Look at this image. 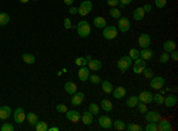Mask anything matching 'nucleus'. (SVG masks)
<instances>
[{"label": "nucleus", "mask_w": 178, "mask_h": 131, "mask_svg": "<svg viewBox=\"0 0 178 131\" xmlns=\"http://www.w3.org/2000/svg\"><path fill=\"white\" fill-rule=\"evenodd\" d=\"M12 115L11 107L7 105L0 106V119H7L10 118V116Z\"/></svg>", "instance_id": "nucleus-17"}, {"label": "nucleus", "mask_w": 178, "mask_h": 131, "mask_svg": "<svg viewBox=\"0 0 178 131\" xmlns=\"http://www.w3.org/2000/svg\"><path fill=\"white\" fill-rule=\"evenodd\" d=\"M48 131H58V128L54 126V128H48Z\"/></svg>", "instance_id": "nucleus-56"}, {"label": "nucleus", "mask_w": 178, "mask_h": 131, "mask_svg": "<svg viewBox=\"0 0 178 131\" xmlns=\"http://www.w3.org/2000/svg\"><path fill=\"white\" fill-rule=\"evenodd\" d=\"M154 4L158 8H163L166 5V0H154Z\"/></svg>", "instance_id": "nucleus-47"}, {"label": "nucleus", "mask_w": 178, "mask_h": 131, "mask_svg": "<svg viewBox=\"0 0 178 131\" xmlns=\"http://www.w3.org/2000/svg\"><path fill=\"white\" fill-rule=\"evenodd\" d=\"M157 126H158V130L160 131H171L172 130V125L169 120L166 119H160L159 122H157Z\"/></svg>", "instance_id": "nucleus-16"}, {"label": "nucleus", "mask_w": 178, "mask_h": 131, "mask_svg": "<svg viewBox=\"0 0 178 131\" xmlns=\"http://www.w3.org/2000/svg\"><path fill=\"white\" fill-rule=\"evenodd\" d=\"M35 128L37 131H48V124L45 122H37L35 124Z\"/></svg>", "instance_id": "nucleus-35"}, {"label": "nucleus", "mask_w": 178, "mask_h": 131, "mask_svg": "<svg viewBox=\"0 0 178 131\" xmlns=\"http://www.w3.org/2000/svg\"><path fill=\"white\" fill-rule=\"evenodd\" d=\"M77 10H78L77 13H78L80 15L84 17V15L89 14L90 11L93 10V2H91L90 0H84V1L81 2V5H80V7H78Z\"/></svg>", "instance_id": "nucleus-3"}, {"label": "nucleus", "mask_w": 178, "mask_h": 131, "mask_svg": "<svg viewBox=\"0 0 178 131\" xmlns=\"http://www.w3.org/2000/svg\"><path fill=\"white\" fill-rule=\"evenodd\" d=\"M135 107H138L139 113H145L147 111V105L145 104V103H141V102H139V103H138V105L135 106Z\"/></svg>", "instance_id": "nucleus-41"}, {"label": "nucleus", "mask_w": 178, "mask_h": 131, "mask_svg": "<svg viewBox=\"0 0 178 131\" xmlns=\"http://www.w3.org/2000/svg\"><path fill=\"white\" fill-rule=\"evenodd\" d=\"M20 2H23V4H26V2H29L30 0H19Z\"/></svg>", "instance_id": "nucleus-58"}, {"label": "nucleus", "mask_w": 178, "mask_h": 131, "mask_svg": "<svg viewBox=\"0 0 178 131\" xmlns=\"http://www.w3.org/2000/svg\"><path fill=\"white\" fill-rule=\"evenodd\" d=\"M153 100L156 102V104H158V105H162L163 103H164V97H163V94H157L153 96Z\"/></svg>", "instance_id": "nucleus-38"}, {"label": "nucleus", "mask_w": 178, "mask_h": 131, "mask_svg": "<svg viewBox=\"0 0 178 131\" xmlns=\"http://www.w3.org/2000/svg\"><path fill=\"white\" fill-rule=\"evenodd\" d=\"M118 69L120 70L121 72H126L131 66H132V59L129 58V56L121 57L120 59L118 60Z\"/></svg>", "instance_id": "nucleus-2"}, {"label": "nucleus", "mask_w": 178, "mask_h": 131, "mask_svg": "<svg viewBox=\"0 0 178 131\" xmlns=\"http://www.w3.org/2000/svg\"><path fill=\"white\" fill-rule=\"evenodd\" d=\"M128 56H129V58H131L132 60H135V59L139 58V51L137 50V49H131Z\"/></svg>", "instance_id": "nucleus-39"}, {"label": "nucleus", "mask_w": 178, "mask_h": 131, "mask_svg": "<svg viewBox=\"0 0 178 131\" xmlns=\"http://www.w3.org/2000/svg\"><path fill=\"white\" fill-rule=\"evenodd\" d=\"M76 30L78 36L81 38H87L90 34V25L88 21L86 20H81L76 26Z\"/></svg>", "instance_id": "nucleus-1"}, {"label": "nucleus", "mask_w": 178, "mask_h": 131, "mask_svg": "<svg viewBox=\"0 0 178 131\" xmlns=\"http://www.w3.org/2000/svg\"><path fill=\"white\" fill-rule=\"evenodd\" d=\"M101 107L103 111L106 112H110L113 110V104L109 99H102L101 100Z\"/></svg>", "instance_id": "nucleus-26"}, {"label": "nucleus", "mask_w": 178, "mask_h": 131, "mask_svg": "<svg viewBox=\"0 0 178 131\" xmlns=\"http://www.w3.org/2000/svg\"><path fill=\"white\" fill-rule=\"evenodd\" d=\"M126 129H127V130H129V131H141V130H143V126L131 123V124H128L127 126H126Z\"/></svg>", "instance_id": "nucleus-40"}, {"label": "nucleus", "mask_w": 178, "mask_h": 131, "mask_svg": "<svg viewBox=\"0 0 178 131\" xmlns=\"http://www.w3.org/2000/svg\"><path fill=\"white\" fill-rule=\"evenodd\" d=\"M21 59L26 63V64H33L35 63V56L31 55V53H24L23 56H21Z\"/></svg>", "instance_id": "nucleus-32"}, {"label": "nucleus", "mask_w": 178, "mask_h": 131, "mask_svg": "<svg viewBox=\"0 0 178 131\" xmlns=\"http://www.w3.org/2000/svg\"><path fill=\"white\" fill-rule=\"evenodd\" d=\"M118 6L120 7V8H124V7H125V5H122V4H119V5H118Z\"/></svg>", "instance_id": "nucleus-59"}, {"label": "nucleus", "mask_w": 178, "mask_h": 131, "mask_svg": "<svg viewBox=\"0 0 178 131\" xmlns=\"http://www.w3.org/2000/svg\"><path fill=\"white\" fill-rule=\"evenodd\" d=\"M165 84V79L162 77V76H156L151 78V83H150V86L154 89V90H160L162 87L164 86Z\"/></svg>", "instance_id": "nucleus-5"}, {"label": "nucleus", "mask_w": 178, "mask_h": 131, "mask_svg": "<svg viewBox=\"0 0 178 131\" xmlns=\"http://www.w3.org/2000/svg\"><path fill=\"white\" fill-rule=\"evenodd\" d=\"M77 11H78V10H77L76 7H70L69 13H70V14H76V13H77Z\"/></svg>", "instance_id": "nucleus-53"}, {"label": "nucleus", "mask_w": 178, "mask_h": 131, "mask_svg": "<svg viewBox=\"0 0 178 131\" xmlns=\"http://www.w3.org/2000/svg\"><path fill=\"white\" fill-rule=\"evenodd\" d=\"M118 28L121 32L129 31V28H131V21H129V19L126 18V17H120L119 20H118Z\"/></svg>", "instance_id": "nucleus-6"}, {"label": "nucleus", "mask_w": 178, "mask_h": 131, "mask_svg": "<svg viewBox=\"0 0 178 131\" xmlns=\"http://www.w3.org/2000/svg\"><path fill=\"white\" fill-rule=\"evenodd\" d=\"M83 99H84V94L83 92H75L73 94V97H71V105H81Z\"/></svg>", "instance_id": "nucleus-15"}, {"label": "nucleus", "mask_w": 178, "mask_h": 131, "mask_svg": "<svg viewBox=\"0 0 178 131\" xmlns=\"http://www.w3.org/2000/svg\"><path fill=\"white\" fill-rule=\"evenodd\" d=\"M143 10L145 11V13H148V12H151V11H152V6H151L150 4H146V5H144V6H143Z\"/></svg>", "instance_id": "nucleus-51"}, {"label": "nucleus", "mask_w": 178, "mask_h": 131, "mask_svg": "<svg viewBox=\"0 0 178 131\" xmlns=\"http://www.w3.org/2000/svg\"><path fill=\"white\" fill-rule=\"evenodd\" d=\"M138 98H139V102H141V103L150 104V103H152L153 96H152V94H151L150 91H143V92L138 96Z\"/></svg>", "instance_id": "nucleus-12"}, {"label": "nucleus", "mask_w": 178, "mask_h": 131, "mask_svg": "<svg viewBox=\"0 0 178 131\" xmlns=\"http://www.w3.org/2000/svg\"><path fill=\"white\" fill-rule=\"evenodd\" d=\"M119 1H120V4H122V5H125V6H126V5H128V4H131V2H132V0H119Z\"/></svg>", "instance_id": "nucleus-54"}, {"label": "nucleus", "mask_w": 178, "mask_h": 131, "mask_svg": "<svg viewBox=\"0 0 178 131\" xmlns=\"http://www.w3.org/2000/svg\"><path fill=\"white\" fill-rule=\"evenodd\" d=\"M13 118H14V122H16V123L21 124L26 118V113H25V111H24V109H23V107L16 109V111L13 113Z\"/></svg>", "instance_id": "nucleus-7"}, {"label": "nucleus", "mask_w": 178, "mask_h": 131, "mask_svg": "<svg viewBox=\"0 0 178 131\" xmlns=\"http://www.w3.org/2000/svg\"><path fill=\"white\" fill-rule=\"evenodd\" d=\"M107 4H108L110 7H116L120 4V1H119V0H107Z\"/></svg>", "instance_id": "nucleus-50"}, {"label": "nucleus", "mask_w": 178, "mask_h": 131, "mask_svg": "<svg viewBox=\"0 0 178 131\" xmlns=\"http://www.w3.org/2000/svg\"><path fill=\"white\" fill-rule=\"evenodd\" d=\"M143 72H144V76H145L146 78H152L153 77V71L151 69H148V68H145V70H144Z\"/></svg>", "instance_id": "nucleus-48"}, {"label": "nucleus", "mask_w": 178, "mask_h": 131, "mask_svg": "<svg viewBox=\"0 0 178 131\" xmlns=\"http://www.w3.org/2000/svg\"><path fill=\"white\" fill-rule=\"evenodd\" d=\"M64 90L67 91V94H74L77 90V85L75 83H73V81H67V83L64 84Z\"/></svg>", "instance_id": "nucleus-21"}, {"label": "nucleus", "mask_w": 178, "mask_h": 131, "mask_svg": "<svg viewBox=\"0 0 178 131\" xmlns=\"http://www.w3.org/2000/svg\"><path fill=\"white\" fill-rule=\"evenodd\" d=\"M10 23V15L7 13H0V26H6Z\"/></svg>", "instance_id": "nucleus-33"}, {"label": "nucleus", "mask_w": 178, "mask_h": 131, "mask_svg": "<svg viewBox=\"0 0 178 131\" xmlns=\"http://www.w3.org/2000/svg\"><path fill=\"white\" fill-rule=\"evenodd\" d=\"M146 68V60L138 58L134 60V65H133V71L134 73H143V71Z\"/></svg>", "instance_id": "nucleus-8"}, {"label": "nucleus", "mask_w": 178, "mask_h": 131, "mask_svg": "<svg viewBox=\"0 0 178 131\" xmlns=\"http://www.w3.org/2000/svg\"><path fill=\"white\" fill-rule=\"evenodd\" d=\"M169 59H170V55L167 53V52H164L162 56H160V58H159V60H160V63H167L169 62Z\"/></svg>", "instance_id": "nucleus-45"}, {"label": "nucleus", "mask_w": 178, "mask_h": 131, "mask_svg": "<svg viewBox=\"0 0 178 131\" xmlns=\"http://www.w3.org/2000/svg\"><path fill=\"white\" fill-rule=\"evenodd\" d=\"M114 129L118 131H122V130H126V124H125V122L124 120H121V119H118V120H114Z\"/></svg>", "instance_id": "nucleus-31"}, {"label": "nucleus", "mask_w": 178, "mask_h": 131, "mask_svg": "<svg viewBox=\"0 0 178 131\" xmlns=\"http://www.w3.org/2000/svg\"><path fill=\"white\" fill-rule=\"evenodd\" d=\"M145 17V11L143 10V7H138V8H135L133 11V18L137 20V21H139V20H143Z\"/></svg>", "instance_id": "nucleus-25"}, {"label": "nucleus", "mask_w": 178, "mask_h": 131, "mask_svg": "<svg viewBox=\"0 0 178 131\" xmlns=\"http://www.w3.org/2000/svg\"><path fill=\"white\" fill-rule=\"evenodd\" d=\"M109 14H110V17L114 19H119L121 17V12L119 8H116V7H112L110 10H109Z\"/></svg>", "instance_id": "nucleus-34"}, {"label": "nucleus", "mask_w": 178, "mask_h": 131, "mask_svg": "<svg viewBox=\"0 0 178 131\" xmlns=\"http://www.w3.org/2000/svg\"><path fill=\"white\" fill-rule=\"evenodd\" d=\"M78 79L81 81H86L89 79V76H90V72H89V69L87 66H80L78 69Z\"/></svg>", "instance_id": "nucleus-13"}, {"label": "nucleus", "mask_w": 178, "mask_h": 131, "mask_svg": "<svg viewBox=\"0 0 178 131\" xmlns=\"http://www.w3.org/2000/svg\"><path fill=\"white\" fill-rule=\"evenodd\" d=\"M138 43H139V46L141 49H146L150 46V44H151V37L146 34V33H144V34H141L138 39Z\"/></svg>", "instance_id": "nucleus-11"}, {"label": "nucleus", "mask_w": 178, "mask_h": 131, "mask_svg": "<svg viewBox=\"0 0 178 131\" xmlns=\"http://www.w3.org/2000/svg\"><path fill=\"white\" fill-rule=\"evenodd\" d=\"M65 116H67V118L69 119L70 122H73V123H77V122L81 119V113L78 112V111H75V110L67 111V112H65Z\"/></svg>", "instance_id": "nucleus-14"}, {"label": "nucleus", "mask_w": 178, "mask_h": 131, "mask_svg": "<svg viewBox=\"0 0 178 131\" xmlns=\"http://www.w3.org/2000/svg\"><path fill=\"white\" fill-rule=\"evenodd\" d=\"M153 57V51L150 50L148 47L146 49H143L141 51H139V58L144 59V60H148Z\"/></svg>", "instance_id": "nucleus-18"}, {"label": "nucleus", "mask_w": 178, "mask_h": 131, "mask_svg": "<svg viewBox=\"0 0 178 131\" xmlns=\"http://www.w3.org/2000/svg\"><path fill=\"white\" fill-rule=\"evenodd\" d=\"M89 81H91L93 84H100L101 83V79H100V76L97 75H90L89 76Z\"/></svg>", "instance_id": "nucleus-42"}, {"label": "nucleus", "mask_w": 178, "mask_h": 131, "mask_svg": "<svg viewBox=\"0 0 178 131\" xmlns=\"http://www.w3.org/2000/svg\"><path fill=\"white\" fill-rule=\"evenodd\" d=\"M64 27H65V28H76V26L71 25V23H70V19H68V18L64 19Z\"/></svg>", "instance_id": "nucleus-49"}, {"label": "nucleus", "mask_w": 178, "mask_h": 131, "mask_svg": "<svg viewBox=\"0 0 178 131\" xmlns=\"http://www.w3.org/2000/svg\"><path fill=\"white\" fill-rule=\"evenodd\" d=\"M26 118H27V122L32 125H35L37 122H38V116H37L35 112H29L26 115Z\"/></svg>", "instance_id": "nucleus-30"}, {"label": "nucleus", "mask_w": 178, "mask_h": 131, "mask_svg": "<svg viewBox=\"0 0 178 131\" xmlns=\"http://www.w3.org/2000/svg\"><path fill=\"white\" fill-rule=\"evenodd\" d=\"M145 119H146L147 123H157L159 122L162 117H160V113L157 112V111H148V112H145Z\"/></svg>", "instance_id": "nucleus-9"}, {"label": "nucleus", "mask_w": 178, "mask_h": 131, "mask_svg": "<svg viewBox=\"0 0 178 131\" xmlns=\"http://www.w3.org/2000/svg\"><path fill=\"white\" fill-rule=\"evenodd\" d=\"M146 131H157L158 130V126H157V123H148L145 128Z\"/></svg>", "instance_id": "nucleus-43"}, {"label": "nucleus", "mask_w": 178, "mask_h": 131, "mask_svg": "<svg viewBox=\"0 0 178 131\" xmlns=\"http://www.w3.org/2000/svg\"><path fill=\"white\" fill-rule=\"evenodd\" d=\"M138 103H139V98L137 96H132V97L127 98V100H126V105L128 107H135L138 105Z\"/></svg>", "instance_id": "nucleus-29"}, {"label": "nucleus", "mask_w": 178, "mask_h": 131, "mask_svg": "<svg viewBox=\"0 0 178 131\" xmlns=\"http://www.w3.org/2000/svg\"><path fill=\"white\" fill-rule=\"evenodd\" d=\"M89 112L93 113V115H99L100 107L96 105L95 103H91V104H89Z\"/></svg>", "instance_id": "nucleus-37"}, {"label": "nucleus", "mask_w": 178, "mask_h": 131, "mask_svg": "<svg viewBox=\"0 0 178 131\" xmlns=\"http://www.w3.org/2000/svg\"><path fill=\"white\" fill-rule=\"evenodd\" d=\"M56 110H57L58 112H61V113H65L67 111H68L67 106L64 105V104H58V105L56 106Z\"/></svg>", "instance_id": "nucleus-46"}, {"label": "nucleus", "mask_w": 178, "mask_h": 131, "mask_svg": "<svg viewBox=\"0 0 178 131\" xmlns=\"http://www.w3.org/2000/svg\"><path fill=\"white\" fill-rule=\"evenodd\" d=\"M74 2V0H64V4L65 5H71Z\"/></svg>", "instance_id": "nucleus-55"}, {"label": "nucleus", "mask_w": 178, "mask_h": 131, "mask_svg": "<svg viewBox=\"0 0 178 131\" xmlns=\"http://www.w3.org/2000/svg\"><path fill=\"white\" fill-rule=\"evenodd\" d=\"M33 1H38V0H33Z\"/></svg>", "instance_id": "nucleus-60"}, {"label": "nucleus", "mask_w": 178, "mask_h": 131, "mask_svg": "<svg viewBox=\"0 0 178 131\" xmlns=\"http://www.w3.org/2000/svg\"><path fill=\"white\" fill-rule=\"evenodd\" d=\"M81 118H82V122H83V124L84 125H90L91 123H93V120H94V115L93 113H90L88 111V112H84L81 116Z\"/></svg>", "instance_id": "nucleus-23"}, {"label": "nucleus", "mask_w": 178, "mask_h": 131, "mask_svg": "<svg viewBox=\"0 0 178 131\" xmlns=\"http://www.w3.org/2000/svg\"><path fill=\"white\" fill-rule=\"evenodd\" d=\"M13 130H14V126L11 125L10 123H5L0 128V131H13Z\"/></svg>", "instance_id": "nucleus-44"}, {"label": "nucleus", "mask_w": 178, "mask_h": 131, "mask_svg": "<svg viewBox=\"0 0 178 131\" xmlns=\"http://www.w3.org/2000/svg\"><path fill=\"white\" fill-rule=\"evenodd\" d=\"M93 23H94V25H95V27H97V28H103L105 26H106V19L102 18V17H95L94 18V20H93Z\"/></svg>", "instance_id": "nucleus-28"}, {"label": "nucleus", "mask_w": 178, "mask_h": 131, "mask_svg": "<svg viewBox=\"0 0 178 131\" xmlns=\"http://www.w3.org/2000/svg\"><path fill=\"white\" fill-rule=\"evenodd\" d=\"M84 58L87 59V62H90V60H91V56H89V55H88V56H86Z\"/></svg>", "instance_id": "nucleus-57"}, {"label": "nucleus", "mask_w": 178, "mask_h": 131, "mask_svg": "<svg viewBox=\"0 0 178 131\" xmlns=\"http://www.w3.org/2000/svg\"><path fill=\"white\" fill-rule=\"evenodd\" d=\"M102 34H103V37L106 38V39L112 40V39H114L118 36V28L114 27V26H105Z\"/></svg>", "instance_id": "nucleus-4"}, {"label": "nucleus", "mask_w": 178, "mask_h": 131, "mask_svg": "<svg viewBox=\"0 0 178 131\" xmlns=\"http://www.w3.org/2000/svg\"><path fill=\"white\" fill-rule=\"evenodd\" d=\"M75 64H76L77 66H87L88 62H87V59L84 57H78V58L75 59Z\"/></svg>", "instance_id": "nucleus-36"}, {"label": "nucleus", "mask_w": 178, "mask_h": 131, "mask_svg": "<svg viewBox=\"0 0 178 131\" xmlns=\"http://www.w3.org/2000/svg\"><path fill=\"white\" fill-rule=\"evenodd\" d=\"M171 53V58L173 59V60H178V52L176 50H173L172 52H170Z\"/></svg>", "instance_id": "nucleus-52"}, {"label": "nucleus", "mask_w": 178, "mask_h": 131, "mask_svg": "<svg viewBox=\"0 0 178 131\" xmlns=\"http://www.w3.org/2000/svg\"><path fill=\"white\" fill-rule=\"evenodd\" d=\"M163 104H165V106H167V107H172L177 104V97L175 94H169L166 98H164Z\"/></svg>", "instance_id": "nucleus-19"}, {"label": "nucleus", "mask_w": 178, "mask_h": 131, "mask_svg": "<svg viewBox=\"0 0 178 131\" xmlns=\"http://www.w3.org/2000/svg\"><path fill=\"white\" fill-rule=\"evenodd\" d=\"M89 70H93V71H99L102 69V63L97 59H91L90 62H88Z\"/></svg>", "instance_id": "nucleus-22"}, {"label": "nucleus", "mask_w": 178, "mask_h": 131, "mask_svg": "<svg viewBox=\"0 0 178 131\" xmlns=\"http://www.w3.org/2000/svg\"><path fill=\"white\" fill-rule=\"evenodd\" d=\"M113 96H114V98L116 99H121V98H124L125 96H126V89L122 86H119L116 87L115 90H113Z\"/></svg>", "instance_id": "nucleus-20"}, {"label": "nucleus", "mask_w": 178, "mask_h": 131, "mask_svg": "<svg viewBox=\"0 0 178 131\" xmlns=\"http://www.w3.org/2000/svg\"><path fill=\"white\" fill-rule=\"evenodd\" d=\"M176 43L173 41V40H166L165 43H164V45H163V49H164V51L165 52H167V53H170V52H172L173 50H176Z\"/></svg>", "instance_id": "nucleus-24"}, {"label": "nucleus", "mask_w": 178, "mask_h": 131, "mask_svg": "<svg viewBox=\"0 0 178 131\" xmlns=\"http://www.w3.org/2000/svg\"><path fill=\"white\" fill-rule=\"evenodd\" d=\"M102 90L106 92V94H112L113 92V84L108 81H103L101 83Z\"/></svg>", "instance_id": "nucleus-27"}, {"label": "nucleus", "mask_w": 178, "mask_h": 131, "mask_svg": "<svg viewBox=\"0 0 178 131\" xmlns=\"http://www.w3.org/2000/svg\"><path fill=\"white\" fill-rule=\"evenodd\" d=\"M99 124H100V126H101L102 129L108 130V129L112 128L113 122H112V119L109 118L108 116H100V118H99Z\"/></svg>", "instance_id": "nucleus-10"}]
</instances>
